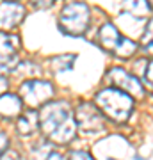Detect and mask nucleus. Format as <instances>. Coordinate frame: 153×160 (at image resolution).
Listing matches in <instances>:
<instances>
[{
	"instance_id": "nucleus-7",
	"label": "nucleus",
	"mask_w": 153,
	"mask_h": 160,
	"mask_svg": "<svg viewBox=\"0 0 153 160\" xmlns=\"http://www.w3.org/2000/svg\"><path fill=\"white\" fill-rule=\"evenodd\" d=\"M18 46H20V38L16 34L9 32H0V64H6L14 71L20 64L18 59Z\"/></svg>"
},
{
	"instance_id": "nucleus-14",
	"label": "nucleus",
	"mask_w": 153,
	"mask_h": 160,
	"mask_svg": "<svg viewBox=\"0 0 153 160\" xmlns=\"http://www.w3.org/2000/svg\"><path fill=\"white\" fill-rule=\"evenodd\" d=\"M141 45L144 50L153 52V16L150 18V22L146 23V29H144V34L141 38Z\"/></svg>"
},
{
	"instance_id": "nucleus-16",
	"label": "nucleus",
	"mask_w": 153,
	"mask_h": 160,
	"mask_svg": "<svg viewBox=\"0 0 153 160\" xmlns=\"http://www.w3.org/2000/svg\"><path fill=\"white\" fill-rule=\"evenodd\" d=\"M69 160H94L93 157H91L87 151H71L69 153Z\"/></svg>"
},
{
	"instance_id": "nucleus-19",
	"label": "nucleus",
	"mask_w": 153,
	"mask_h": 160,
	"mask_svg": "<svg viewBox=\"0 0 153 160\" xmlns=\"http://www.w3.org/2000/svg\"><path fill=\"white\" fill-rule=\"evenodd\" d=\"M0 160H20V155L16 151H7V153H4L0 157Z\"/></svg>"
},
{
	"instance_id": "nucleus-18",
	"label": "nucleus",
	"mask_w": 153,
	"mask_h": 160,
	"mask_svg": "<svg viewBox=\"0 0 153 160\" xmlns=\"http://www.w3.org/2000/svg\"><path fill=\"white\" fill-rule=\"evenodd\" d=\"M144 77H146V82L150 86H153V61H150L146 66V71H144Z\"/></svg>"
},
{
	"instance_id": "nucleus-6",
	"label": "nucleus",
	"mask_w": 153,
	"mask_h": 160,
	"mask_svg": "<svg viewBox=\"0 0 153 160\" xmlns=\"http://www.w3.org/2000/svg\"><path fill=\"white\" fill-rule=\"evenodd\" d=\"M107 77L114 86H116V89L126 92V94H130L132 98L141 100V98H144V94H146L144 86L141 84V80L137 78L135 75L125 71L123 68H110Z\"/></svg>"
},
{
	"instance_id": "nucleus-8",
	"label": "nucleus",
	"mask_w": 153,
	"mask_h": 160,
	"mask_svg": "<svg viewBox=\"0 0 153 160\" xmlns=\"http://www.w3.org/2000/svg\"><path fill=\"white\" fill-rule=\"evenodd\" d=\"M25 18V7L20 2H2L0 4V29L13 30Z\"/></svg>"
},
{
	"instance_id": "nucleus-20",
	"label": "nucleus",
	"mask_w": 153,
	"mask_h": 160,
	"mask_svg": "<svg viewBox=\"0 0 153 160\" xmlns=\"http://www.w3.org/2000/svg\"><path fill=\"white\" fill-rule=\"evenodd\" d=\"M7 86H9V82H7V78H6V77H0V96H2V94H6Z\"/></svg>"
},
{
	"instance_id": "nucleus-21",
	"label": "nucleus",
	"mask_w": 153,
	"mask_h": 160,
	"mask_svg": "<svg viewBox=\"0 0 153 160\" xmlns=\"http://www.w3.org/2000/svg\"><path fill=\"white\" fill-rule=\"evenodd\" d=\"M46 160H66V158H64L61 153H55V151H54V153H50L46 157Z\"/></svg>"
},
{
	"instance_id": "nucleus-9",
	"label": "nucleus",
	"mask_w": 153,
	"mask_h": 160,
	"mask_svg": "<svg viewBox=\"0 0 153 160\" xmlns=\"http://www.w3.org/2000/svg\"><path fill=\"white\" fill-rule=\"evenodd\" d=\"M121 39H123V36L119 34L118 27L112 22L103 23L102 27H100V30H98V43H100V46H102L103 50L110 52V53L116 52V48L119 46Z\"/></svg>"
},
{
	"instance_id": "nucleus-1",
	"label": "nucleus",
	"mask_w": 153,
	"mask_h": 160,
	"mask_svg": "<svg viewBox=\"0 0 153 160\" xmlns=\"http://www.w3.org/2000/svg\"><path fill=\"white\" fill-rule=\"evenodd\" d=\"M73 107L64 100L48 102L39 109V126L41 132L52 142L69 144L77 135V121H75Z\"/></svg>"
},
{
	"instance_id": "nucleus-22",
	"label": "nucleus",
	"mask_w": 153,
	"mask_h": 160,
	"mask_svg": "<svg viewBox=\"0 0 153 160\" xmlns=\"http://www.w3.org/2000/svg\"><path fill=\"white\" fill-rule=\"evenodd\" d=\"M54 6V2H48V4H43V2H34V7H52Z\"/></svg>"
},
{
	"instance_id": "nucleus-12",
	"label": "nucleus",
	"mask_w": 153,
	"mask_h": 160,
	"mask_svg": "<svg viewBox=\"0 0 153 160\" xmlns=\"http://www.w3.org/2000/svg\"><path fill=\"white\" fill-rule=\"evenodd\" d=\"M75 59L77 55L75 53H64V55H57L50 61L52 64V69L55 71V73H66L69 69L75 66Z\"/></svg>"
},
{
	"instance_id": "nucleus-3",
	"label": "nucleus",
	"mask_w": 153,
	"mask_h": 160,
	"mask_svg": "<svg viewBox=\"0 0 153 160\" xmlns=\"http://www.w3.org/2000/svg\"><path fill=\"white\" fill-rule=\"evenodd\" d=\"M89 14L91 11L87 4H84V2H68L59 14L57 25H59L63 34L79 38V36H84L87 27H89L91 22Z\"/></svg>"
},
{
	"instance_id": "nucleus-4",
	"label": "nucleus",
	"mask_w": 153,
	"mask_h": 160,
	"mask_svg": "<svg viewBox=\"0 0 153 160\" xmlns=\"http://www.w3.org/2000/svg\"><path fill=\"white\" fill-rule=\"evenodd\" d=\"M54 86L46 80H38V78H28L25 80L20 87V98L25 102L30 109L43 107L52 100L54 96Z\"/></svg>"
},
{
	"instance_id": "nucleus-10",
	"label": "nucleus",
	"mask_w": 153,
	"mask_h": 160,
	"mask_svg": "<svg viewBox=\"0 0 153 160\" xmlns=\"http://www.w3.org/2000/svg\"><path fill=\"white\" fill-rule=\"evenodd\" d=\"M23 109V102L18 94L6 92L0 96V118L4 119H13V118H20Z\"/></svg>"
},
{
	"instance_id": "nucleus-17",
	"label": "nucleus",
	"mask_w": 153,
	"mask_h": 160,
	"mask_svg": "<svg viewBox=\"0 0 153 160\" xmlns=\"http://www.w3.org/2000/svg\"><path fill=\"white\" fill-rule=\"evenodd\" d=\"M9 151V137L4 132H0V157Z\"/></svg>"
},
{
	"instance_id": "nucleus-23",
	"label": "nucleus",
	"mask_w": 153,
	"mask_h": 160,
	"mask_svg": "<svg viewBox=\"0 0 153 160\" xmlns=\"http://www.w3.org/2000/svg\"><path fill=\"white\" fill-rule=\"evenodd\" d=\"M135 160H141V158H139V157H137V158H135Z\"/></svg>"
},
{
	"instance_id": "nucleus-11",
	"label": "nucleus",
	"mask_w": 153,
	"mask_h": 160,
	"mask_svg": "<svg viewBox=\"0 0 153 160\" xmlns=\"http://www.w3.org/2000/svg\"><path fill=\"white\" fill-rule=\"evenodd\" d=\"M38 125H39V114L32 109L28 112H25V114H22L16 119V130L22 135H30L38 128Z\"/></svg>"
},
{
	"instance_id": "nucleus-13",
	"label": "nucleus",
	"mask_w": 153,
	"mask_h": 160,
	"mask_svg": "<svg viewBox=\"0 0 153 160\" xmlns=\"http://www.w3.org/2000/svg\"><path fill=\"white\" fill-rule=\"evenodd\" d=\"M137 52V45L134 43L132 39H128V38H123L121 39V43H119V46L116 48V52H114V55H118L119 59H130L134 53Z\"/></svg>"
},
{
	"instance_id": "nucleus-2",
	"label": "nucleus",
	"mask_w": 153,
	"mask_h": 160,
	"mask_svg": "<svg viewBox=\"0 0 153 160\" xmlns=\"http://www.w3.org/2000/svg\"><path fill=\"white\" fill-rule=\"evenodd\" d=\"M94 105L105 118L114 123H125L134 112V98L116 87H105L96 92Z\"/></svg>"
},
{
	"instance_id": "nucleus-15",
	"label": "nucleus",
	"mask_w": 153,
	"mask_h": 160,
	"mask_svg": "<svg viewBox=\"0 0 153 160\" xmlns=\"http://www.w3.org/2000/svg\"><path fill=\"white\" fill-rule=\"evenodd\" d=\"M150 4L148 2H130V6H128V11H130L132 16H135V18H144L150 12Z\"/></svg>"
},
{
	"instance_id": "nucleus-5",
	"label": "nucleus",
	"mask_w": 153,
	"mask_h": 160,
	"mask_svg": "<svg viewBox=\"0 0 153 160\" xmlns=\"http://www.w3.org/2000/svg\"><path fill=\"white\" fill-rule=\"evenodd\" d=\"M77 128L84 133H98L105 130V116L98 110L94 103L80 102L75 109Z\"/></svg>"
}]
</instances>
